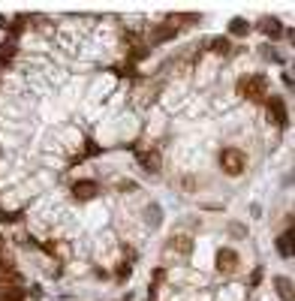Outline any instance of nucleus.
<instances>
[{
	"instance_id": "1",
	"label": "nucleus",
	"mask_w": 295,
	"mask_h": 301,
	"mask_svg": "<svg viewBox=\"0 0 295 301\" xmlns=\"http://www.w3.org/2000/svg\"><path fill=\"white\" fill-rule=\"evenodd\" d=\"M220 169H223L226 175H244V169H247V157H244V151H238V148H226V151L220 154Z\"/></svg>"
},
{
	"instance_id": "2",
	"label": "nucleus",
	"mask_w": 295,
	"mask_h": 301,
	"mask_svg": "<svg viewBox=\"0 0 295 301\" xmlns=\"http://www.w3.org/2000/svg\"><path fill=\"white\" fill-rule=\"evenodd\" d=\"M265 105H268V121L271 124H277V127H286L289 124V112H286V105H283L280 97H268Z\"/></svg>"
},
{
	"instance_id": "3",
	"label": "nucleus",
	"mask_w": 295,
	"mask_h": 301,
	"mask_svg": "<svg viewBox=\"0 0 295 301\" xmlns=\"http://www.w3.org/2000/svg\"><path fill=\"white\" fill-rule=\"evenodd\" d=\"M241 94L247 100H265V75H250L241 81Z\"/></svg>"
},
{
	"instance_id": "4",
	"label": "nucleus",
	"mask_w": 295,
	"mask_h": 301,
	"mask_svg": "<svg viewBox=\"0 0 295 301\" xmlns=\"http://www.w3.org/2000/svg\"><path fill=\"white\" fill-rule=\"evenodd\" d=\"M217 271H220V274H235V271H238V253L229 250V247H223V250L217 253Z\"/></svg>"
},
{
	"instance_id": "5",
	"label": "nucleus",
	"mask_w": 295,
	"mask_h": 301,
	"mask_svg": "<svg viewBox=\"0 0 295 301\" xmlns=\"http://www.w3.org/2000/svg\"><path fill=\"white\" fill-rule=\"evenodd\" d=\"M72 193H75V199L88 202V199H94V196L99 193V184L97 181H78V184L72 187Z\"/></svg>"
},
{
	"instance_id": "6",
	"label": "nucleus",
	"mask_w": 295,
	"mask_h": 301,
	"mask_svg": "<svg viewBox=\"0 0 295 301\" xmlns=\"http://www.w3.org/2000/svg\"><path fill=\"white\" fill-rule=\"evenodd\" d=\"M274 289L283 301H292V280L289 277H274Z\"/></svg>"
},
{
	"instance_id": "7",
	"label": "nucleus",
	"mask_w": 295,
	"mask_h": 301,
	"mask_svg": "<svg viewBox=\"0 0 295 301\" xmlns=\"http://www.w3.org/2000/svg\"><path fill=\"white\" fill-rule=\"evenodd\" d=\"M139 163L148 169V172H157V169H160V154H154V151H139Z\"/></svg>"
},
{
	"instance_id": "8",
	"label": "nucleus",
	"mask_w": 295,
	"mask_h": 301,
	"mask_svg": "<svg viewBox=\"0 0 295 301\" xmlns=\"http://www.w3.org/2000/svg\"><path fill=\"white\" fill-rule=\"evenodd\" d=\"M277 253L286 256V259L292 256V232H289V229H286L283 235H277Z\"/></svg>"
},
{
	"instance_id": "9",
	"label": "nucleus",
	"mask_w": 295,
	"mask_h": 301,
	"mask_svg": "<svg viewBox=\"0 0 295 301\" xmlns=\"http://www.w3.org/2000/svg\"><path fill=\"white\" fill-rule=\"evenodd\" d=\"M259 31H265V34L274 36V39H277V36H283V28H280V21H277V18H262V21H259Z\"/></svg>"
},
{
	"instance_id": "10",
	"label": "nucleus",
	"mask_w": 295,
	"mask_h": 301,
	"mask_svg": "<svg viewBox=\"0 0 295 301\" xmlns=\"http://www.w3.org/2000/svg\"><path fill=\"white\" fill-rule=\"evenodd\" d=\"M0 283H3V286H18V283H21L18 268H3V271H0Z\"/></svg>"
},
{
	"instance_id": "11",
	"label": "nucleus",
	"mask_w": 295,
	"mask_h": 301,
	"mask_svg": "<svg viewBox=\"0 0 295 301\" xmlns=\"http://www.w3.org/2000/svg\"><path fill=\"white\" fill-rule=\"evenodd\" d=\"M0 301H24V289H18V286H0Z\"/></svg>"
},
{
	"instance_id": "12",
	"label": "nucleus",
	"mask_w": 295,
	"mask_h": 301,
	"mask_svg": "<svg viewBox=\"0 0 295 301\" xmlns=\"http://www.w3.org/2000/svg\"><path fill=\"white\" fill-rule=\"evenodd\" d=\"M172 36H175V28H154L151 31V42H166Z\"/></svg>"
},
{
	"instance_id": "13",
	"label": "nucleus",
	"mask_w": 295,
	"mask_h": 301,
	"mask_svg": "<svg viewBox=\"0 0 295 301\" xmlns=\"http://www.w3.org/2000/svg\"><path fill=\"white\" fill-rule=\"evenodd\" d=\"M208 45H211V51H217V54H226V51H229V39H226V36H217V39H211Z\"/></svg>"
},
{
	"instance_id": "14",
	"label": "nucleus",
	"mask_w": 295,
	"mask_h": 301,
	"mask_svg": "<svg viewBox=\"0 0 295 301\" xmlns=\"http://www.w3.org/2000/svg\"><path fill=\"white\" fill-rule=\"evenodd\" d=\"M229 31H232L235 36H244L247 31H250V24H247L244 18H232V21H229Z\"/></svg>"
},
{
	"instance_id": "15",
	"label": "nucleus",
	"mask_w": 295,
	"mask_h": 301,
	"mask_svg": "<svg viewBox=\"0 0 295 301\" xmlns=\"http://www.w3.org/2000/svg\"><path fill=\"white\" fill-rule=\"evenodd\" d=\"M172 247H175V250H181V253H187L193 244H190V238H181V235H178V238H172Z\"/></svg>"
}]
</instances>
